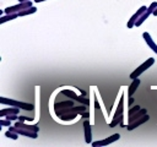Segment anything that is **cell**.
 <instances>
[{"mask_svg": "<svg viewBox=\"0 0 157 147\" xmlns=\"http://www.w3.org/2000/svg\"><path fill=\"white\" fill-rule=\"evenodd\" d=\"M0 103L10 105V107H16V108H20V109H23V110H32L34 108L33 104L25 103V102H18V100H15V99H9V98H5V97L0 98Z\"/></svg>", "mask_w": 157, "mask_h": 147, "instance_id": "cell-1", "label": "cell"}, {"mask_svg": "<svg viewBox=\"0 0 157 147\" xmlns=\"http://www.w3.org/2000/svg\"><path fill=\"white\" fill-rule=\"evenodd\" d=\"M155 64V59L153 58H150V59H147L146 61H144L140 66H137V69H135L131 74H130V78L131 80H135V78H137L144 71H146L148 67H151L152 65Z\"/></svg>", "mask_w": 157, "mask_h": 147, "instance_id": "cell-2", "label": "cell"}, {"mask_svg": "<svg viewBox=\"0 0 157 147\" xmlns=\"http://www.w3.org/2000/svg\"><path fill=\"white\" fill-rule=\"evenodd\" d=\"M32 6V1H22V2H18L16 5H12V6H9L4 10V13H18L20 11L27 9V7H31Z\"/></svg>", "mask_w": 157, "mask_h": 147, "instance_id": "cell-3", "label": "cell"}, {"mask_svg": "<svg viewBox=\"0 0 157 147\" xmlns=\"http://www.w3.org/2000/svg\"><path fill=\"white\" fill-rule=\"evenodd\" d=\"M156 7H157V2H156V1L151 2V4H150V6L147 7V10H146V11H145V12L141 15V17H140V18L136 21L135 26H136V27L141 26V24H142V23H144V22H145V21L148 18V16H150L151 13H153V11H155V9H156Z\"/></svg>", "mask_w": 157, "mask_h": 147, "instance_id": "cell-4", "label": "cell"}, {"mask_svg": "<svg viewBox=\"0 0 157 147\" xmlns=\"http://www.w3.org/2000/svg\"><path fill=\"white\" fill-rule=\"evenodd\" d=\"M61 93L63 94H65V96H67V97H70V98H72L74 100H77L78 103H81V104H85V105H90V100H88V98H85L83 96H81V97H78L74 91H70V89H63L61 91Z\"/></svg>", "mask_w": 157, "mask_h": 147, "instance_id": "cell-5", "label": "cell"}, {"mask_svg": "<svg viewBox=\"0 0 157 147\" xmlns=\"http://www.w3.org/2000/svg\"><path fill=\"white\" fill-rule=\"evenodd\" d=\"M119 138H120V135H119V134H114V135H112V136H109V137H107V138H103V140H101V141L92 142V146H93V147L107 146V145H109V143H113V142L118 141Z\"/></svg>", "mask_w": 157, "mask_h": 147, "instance_id": "cell-6", "label": "cell"}, {"mask_svg": "<svg viewBox=\"0 0 157 147\" xmlns=\"http://www.w3.org/2000/svg\"><path fill=\"white\" fill-rule=\"evenodd\" d=\"M9 130L15 131V132H17L18 135H23V136L31 137V138H37V137H38V132H34V131H31V130H27V129L16 127V126H9Z\"/></svg>", "mask_w": 157, "mask_h": 147, "instance_id": "cell-7", "label": "cell"}, {"mask_svg": "<svg viewBox=\"0 0 157 147\" xmlns=\"http://www.w3.org/2000/svg\"><path fill=\"white\" fill-rule=\"evenodd\" d=\"M146 10H147V7H146V6H141V7H140V9H139V10H137V11H136L131 17H130V20H129V21H128V23H126V27H128V28H132V27L135 26L136 21L141 17V15H142Z\"/></svg>", "mask_w": 157, "mask_h": 147, "instance_id": "cell-8", "label": "cell"}, {"mask_svg": "<svg viewBox=\"0 0 157 147\" xmlns=\"http://www.w3.org/2000/svg\"><path fill=\"white\" fill-rule=\"evenodd\" d=\"M150 120V116H148V114L146 113L144 116H141L140 119H137V120H135V121H132V123H130V124H128L126 125V129L129 130V131H131V130H134V129H136V127H139L140 125H142V124H145L146 121H148Z\"/></svg>", "mask_w": 157, "mask_h": 147, "instance_id": "cell-9", "label": "cell"}, {"mask_svg": "<svg viewBox=\"0 0 157 147\" xmlns=\"http://www.w3.org/2000/svg\"><path fill=\"white\" fill-rule=\"evenodd\" d=\"M83 130H85V141L86 143H92V132H91V123L88 120L83 121Z\"/></svg>", "mask_w": 157, "mask_h": 147, "instance_id": "cell-10", "label": "cell"}, {"mask_svg": "<svg viewBox=\"0 0 157 147\" xmlns=\"http://www.w3.org/2000/svg\"><path fill=\"white\" fill-rule=\"evenodd\" d=\"M13 126L27 129V130H31V131H34V132H38L39 131V127L37 125H27V124H25V121H20V120H16V123H15Z\"/></svg>", "mask_w": 157, "mask_h": 147, "instance_id": "cell-11", "label": "cell"}, {"mask_svg": "<svg viewBox=\"0 0 157 147\" xmlns=\"http://www.w3.org/2000/svg\"><path fill=\"white\" fill-rule=\"evenodd\" d=\"M142 37H144V39H145V42L147 43V45L157 54V45H156V43L153 42V39L151 38V36H150V33H147V32H144L142 33Z\"/></svg>", "mask_w": 157, "mask_h": 147, "instance_id": "cell-12", "label": "cell"}, {"mask_svg": "<svg viewBox=\"0 0 157 147\" xmlns=\"http://www.w3.org/2000/svg\"><path fill=\"white\" fill-rule=\"evenodd\" d=\"M146 113H147V110H146L145 108H141L140 110H137L136 113H134L132 115H130V116H129V119H128V124H130V123H132V121H135V120L140 119V118H141V116H144Z\"/></svg>", "mask_w": 157, "mask_h": 147, "instance_id": "cell-13", "label": "cell"}, {"mask_svg": "<svg viewBox=\"0 0 157 147\" xmlns=\"http://www.w3.org/2000/svg\"><path fill=\"white\" fill-rule=\"evenodd\" d=\"M18 110H20V108H16V107L1 109V110H0V116H1V118H5V116H7V115H10V114H18Z\"/></svg>", "mask_w": 157, "mask_h": 147, "instance_id": "cell-14", "label": "cell"}, {"mask_svg": "<svg viewBox=\"0 0 157 147\" xmlns=\"http://www.w3.org/2000/svg\"><path fill=\"white\" fill-rule=\"evenodd\" d=\"M74 105V102L72 100H64V102H55L54 104V110H59V109H63V108H67V107H72Z\"/></svg>", "mask_w": 157, "mask_h": 147, "instance_id": "cell-15", "label": "cell"}, {"mask_svg": "<svg viewBox=\"0 0 157 147\" xmlns=\"http://www.w3.org/2000/svg\"><path fill=\"white\" fill-rule=\"evenodd\" d=\"M139 85H140V78H139V77H137V78H135V80H132L131 85H130V86H129V88H128V93H129V96H130V97L136 92V89H137Z\"/></svg>", "mask_w": 157, "mask_h": 147, "instance_id": "cell-16", "label": "cell"}, {"mask_svg": "<svg viewBox=\"0 0 157 147\" xmlns=\"http://www.w3.org/2000/svg\"><path fill=\"white\" fill-rule=\"evenodd\" d=\"M77 115H78V113H69V114H64V115L59 116V119L63 121H74L77 118Z\"/></svg>", "mask_w": 157, "mask_h": 147, "instance_id": "cell-17", "label": "cell"}, {"mask_svg": "<svg viewBox=\"0 0 157 147\" xmlns=\"http://www.w3.org/2000/svg\"><path fill=\"white\" fill-rule=\"evenodd\" d=\"M123 111H124V98L121 97V98H120V102H119V104H118V108H117V110H115V114H114L113 118H118V116L123 115Z\"/></svg>", "mask_w": 157, "mask_h": 147, "instance_id": "cell-18", "label": "cell"}, {"mask_svg": "<svg viewBox=\"0 0 157 147\" xmlns=\"http://www.w3.org/2000/svg\"><path fill=\"white\" fill-rule=\"evenodd\" d=\"M16 17H20L18 16V13H5L4 16H1L0 17V23H4V22H6V21H10V20H15Z\"/></svg>", "mask_w": 157, "mask_h": 147, "instance_id": "cell-19", "label": "cell"}, {"mask_svg": "<svg viewBox=\"0 0 157 147\" xmlns=\"http://www.w3.org/2000/svg\"><path fill=\"white\" fill-rule=\"evenodd\" d=\"M36 11H37V9H36L34 6H31V7H27V9L22 10V11H20V12H18V16H20V17H22V16H27V15L34 13Z\"/></svg>", "mask_w": 157, "mask_h": 147, "instance_id": "cell-20", "label": "cell"}, {"mask_svg": "<svg viewBox=\"0 0 157 147\" xmlns=\"http://www.w3.org/2000/svg\"><path fill=\"white\" fill-rule=\"evenodd\" d=\"M5 136L9 137V138H12V140H17L18 138V134L15 132V131H11V130H7L5 132Z\"/></svg>", "mask_w": 157, "mask_h": 147, "instance_id": "cell-21", "label": "cell"}, {"mask_svg": "<svg viewBox=\"0 0 157 147\" xmlns=\"http://www.w3.org/2000/svg\"><path fill=\"white\" fill-rule=\"evenodd\" d=\"M141 109V107L140 105H134V107H131V109H129V111H128V115L130 116V115H132L134 113H136L137 110H140Z\"/></svg>", "mask_w": 157, "mask_h": 147, "instance_id": "cell-22", "label": "cell"}, {"mask_svg": "<svg viewBox=\"0 0 157 147\" xmlns=\"http://www.w3.org/2000/svg\"><path fill=\"white\" fill-rule=\"evenodd\" d=\"M0 125L1 126H11V120H9V119H1L0 120Z\"/></svg>", "mask_w": 157, "mask_h": 147, "instance_id": "cell-23", "label": "cell"}, {"mask_svg": "<svg viewBox=\"0 0 157 147\" xmlns=\"http://www.w3.org/2000/svg\"><path fill=\"white\" fill-rule=\"evenodd\" d=\"M6 119H9V120H11V121H15V120H18V116H17V114H10V115H7V116H5Z\"/></svg>", "mask_w": 157, "mask_h": 147, "instance_id": "cell-24", "label": "cell"}, {"mask_svg": "<svg viewBox=\"0 0 157 147\" xmlns=\"http://www.w3.org/2000/svg\"><path fill=\"white\" fill-rule=\"evenodd\" d=\"M80 115H81V116H82V118H88V116H90V114H88V113H87V111H83V113H81V114H80Z\"/></svg>", "mask_w": 157, "mask_h": 147, "instance_id": "cell-25", "label": "cell"}, {"mask_svg": "<svg viewBox=\"0 0 157 147\" xmlns=\"http://www.w3.org/2000/svg\"><path fill=\"white\" fill-rule=\"evenodd\" d=\"M29 118H27V116H18V120L20 121H26V120H28Z\"/></svg>", "mask_w": 157, "mask_h": 147, "instance_id": "cell-26", "label": "cell"}, {"mask_svg": "<svg viewBox=\"0 0 157 147\" xmlns=\"http://www.w3.org/2000/svg\"><path fill=\"white\" fill-rule=\"evenodd\" d=\"M132 103H134V98L130 97V99H129V104H132Z\"/></svg>", "mask_w": 157, "mask_h": 147, "instance_id": "cell-27", "label": "cell"}, {"mask_svg": "<svg viewBox=\"0 0 157 147\" xmlns=\"http://www.w3.org/2000/svg\"><path fill=\"white\" fill-rule=\"evenodd\" d=\"M153 15H155V16H157V7L155 9V11H153Z\"/></svg>", "mask_w": 157, "mask_h": 147, "instance_id": "cell-28", "label": "cell"}, {"mask_svg": "<svg viewBox=\"0 0 157 147\" xmlns=\"http://www.w3.org/2000/svg\"><path fill=\"white\" fill-rule=\"evenodd\" d=\"M42 1H45V0H34V2H42Z\"/></svg>", "mask_w": 157, "mask_h": 147, "instance_id": "cell-29", "label": "cell"}, {"mask_svg": "<svg viewBox=\"0 0 157 147\" xmlns=\"http://www.w3.org/2000/svg\"><path fill=\"white\" fill-rule=\"evenodd\" d=\"M22 1H31V0H18V2H22Z\"/></svg>", "mask_w": 157, "mask_h": 147, "instance_id": "cell-30", "label": "cell"}]
</instances>
